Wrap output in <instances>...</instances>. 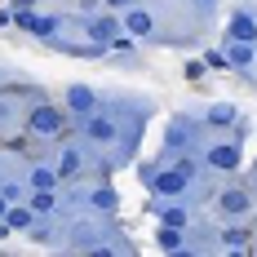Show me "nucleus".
Listing matches in <instances>:
<instances>
[{"label":"nucleus","instance_id":"0eeeda50","mask_svg":"<svg viewBox=\"0 0 257 257\" xmlns=\"http://www.w3.org/2000/svg\"><path fill=\"white\" fill-rule=\"evenodd\" d=\"M89 31H93V40H98V45H102V40H115V18H93Z\"/></svg>","mask_w":257,"mask_h":257},{"label":"nucleus","instance_id":"1a4fd4ad","mask_svg":"<svg viewBox=\"0 0 257 257\" xmlns=\"http://www.w3.org/2000/svg\"><path fill=\"white\" fill-rule=\"evenodd\" d=\"M89 138H98V142H111V138H115V128L106 124L102 115H93V120H89Z\"/></svg>","mask_w":257,"mask_h":257},{"label":"nucleus","instance_id":"aec40b11","mask_svg":"<svg viewBox=\"0 0 257 257\" xmlns=\"http://www.w3.org/2000/svg\"><path fill=\"white\" fill-rule=\"evenodd\" d=\"M5 204H9V200H5V191H0V213H5Z\"/></svg>","mask_w":257,"mask_h":257},{"label":"nucleus","instance_id":"9d476101","mask_svg":"<svg viewBox=\"0 0 257 257\" xmlns=\"http://www.w3.org/2000/svg\"><path fill=\"white\" fill-rule=\"evenodd\" d=\"M248 58H253V45H248V40H231V62L235 67H244Z\"/></svg>","mask_w":257,"mask_h":257},{"label":"nucleus","instance_id":"7ed1b4c3","mask_svg":"<svg viewBox=\"0 0 257 257\" xmlns=\"http://www.w3.org/2000/svg\"><path fill=\"white\" fill-rule=\"evenodd\" d=\"M208 164H217V169H235V164H239V151H235V147H213V151H208Z\"/></svg>","mask_w":257,"mask_h":257},{"label":"nucleus","instance_id":"f8f14e48","mask_svg":"<svg viewBox=\"0 0 257 257\" xmlns=\"http://www.w3.org/2000/svg\"><path fill=\"white\" fill-rule=\"evenodd\" d=\"M18 23H23V27H31V31H40V36H49V31H53V18H31V14H23Z\"/></svg>","mask_w":257,"mask_h":257},{"label":"nucleus","instance_id":"423d86ee","mask_svg":"<svg viewBox=\"0 0 257 257\" xmlns=\"http://www.w3.org/2000/svg\"><path fill=\"white\" fill-rule=\"evenodd\" d=\"M217 204H222V213H244V208H248V195H244V191H226Z\"/></svg>","mask_w":257,"mask_h":257},{"label":"nucleus","instance_id":"39448f33","mask_svg":"<svg viewBox=\"0 0 257 257\" xmlns=\"http://www.w3.org/2000/svg\"><path fill=\"white\" fill-rule=\"evenodd\" d=\"M67 102H71V111H89V106H93V89H84V84H76V89L67 93Z\"/></svg>","mask_w":257,"mask_h":257},{"label":"nucleus","instance_id":"20e7f679","mask_svg":"<svg viewBox=\"0 0 257 257\" xmlns=\"http://www.w3.org/2000/svg\"><path fill=\"white\" fill-rule=\"evenodd\" d=\"M182 186H186V173H164V178H155V191H160V195H178Z\"/></svg>","mask_w":257,"mask_h":257},{"label":"nucleus","instance_id":"a211bd4d","mask_svg":"<svg viewBox=\"0 0 257 257\" xmlns=\"http://www.w3.org/2000/svg\"><path fill=\"white\" fill-rule=\"evenodd\" d=\"M93 200H98V208H111V204H115V195H111V191H98Z\"/></svg>","mask_w":257,"mask_h":257},{"label":"nucleus","instance_id":"f3484780","mask_svg":"<svg viewBox=\"0 0 257 257\" xmlns=\"http://www.w3.org/2000/svg\"><path fill=\"white\" fill-rule=\"evenodd\" d=\"M160 244H164V248H178V231H173V226H169V231L160 235Z\"/></svg>","mask_w":257,"mask_h":257},{"label":"nucleus","instance_id":"dca6fc26","mask_svg":"<svg viewBox=\"0 0 257 257\" xmlns=\"http://www.w3.org/2000/svg\"><path fill=\"white\" fill-rule=\"evenodd\" d=\"M208 120H213V124H226V120H231V106H213V115H208Z\"/></svg>","mask_w":257,"mask_h":257},{"label":"nucleus","instance_id":"f03ea898","mask_svg":"<svg viewBox=\"0 0 257 257\" xmlns=\"http://www.w3.org/2000/svg\"><path fill=\"white\" fill-rule=\"evenodd\" d=\"M124 23H128V31H133V36H147V31H151V14H147V9H138V5H128Z\"/></svg>","mask_w":257,"mask_h":257},{"label":"nucleus","instance_id":"4468645a","mask_svg":"<svg viewBox=\"0 0 257 257\" xmlns=\"http://www.w3.org/2000/svg\"><path fill=\"white\" fill-rule=\"evenodd\" d=\"M5 222H9V226H27V222H31V213H27V208H14Z\"/></svg>","mask_w":257,"mask_h":257},{"label":"nucleus","instance_id":"f257e3e1","mask_svg":"<svg viewBox=\"0 0 257 257\" xmlns=\"http://www.w3.org/2000/svg\"><path fill=\"white\" fill-rule=\"evenodd\" d=\"M27 128H31V133H36V138H58V133H62V111H58V106H36V111H31V120H27Z\"/></svg>","mask_w":257,"mask_h":257},{"label":"nucleus","instance_id":"6ab92c4d","mask_svg":"<svg viewBox=\"0 0 257 257\" xmlns=\"http://www.w3.org/2000/svg\"><path fill=\"white\" fill-rule=\"evenodd\" d=\"M111 9H128V5H138V0H106Z\"/></svg>","mask_w":257,"mask_h":257},{"label":"nucleus","instance_id":"9b49d317","mask_svg":"<svg viewBox=\"0 0 257 257\" xmlns=\"http://www.w3.org/2000/svg\"><path fill=\"white\" fill-rule=\"evenodd\" d=\"M53 182H58L53 169H36V173H31V186H36V191H53Z\"/></svg>","mask_w":257,"mask_h":257},{"label":"nucleus","instance_id":"ddd939ff","mask_svg":"<svg viewBox=\"0 0 257 257\" xmlns=\"http://www.w3.org/2000/svg\"><path fill=\"white\" fill-rule=\"evenodd\" d=\"M76 164H80L76 151H67V155H62V164H58V173H62V178H71V173H76Z\"/></svg>","mask_w":257,"mask_h":257},{"label":"nucleus","instance_id":"2eb2a0df","mask_svg":"<svg viewBox=\"0 0 257 257\" xmlns=\"http://www.w3.org/2000/svg\"><path fill=\"white\" fill-rule=\"evenodd\" d=\"M31 208H40V213H45V208H53V195H49V191H40V195L31 200Z\"/></svg>","mask_w":257,"mask_h":257},{"label":"nucleus","instance_id":"6e6552de","mask_svg":"<svg viewBox=\"0 0 257 257\" xmlns=\"http://www.w3.org/2000/svg\"><path fill=\"white\" fill-rule=\"evenodd\" d=\"M253 36H257L253 18H235V23H231V40H253Z\"/></svg>","mask_w":257,"mask_h":257}]
</instances>
